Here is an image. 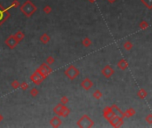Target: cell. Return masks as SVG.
I'll return each mask as SVG.
<instances>
[{"mask_svg":"<svg viewBox=\"0 0 152 128\" xmlns=\"http://www.w3.org/2000/svg\"><path fill=\"white\" fill-rule=\"evenodd\" d=\"M6 44H7L9 46L13 47V46H15V45H16L17 42H16V40H15L14 36H11V38H9L7 39V41H6Z\"/></svg>","mask_w":152,"mask_h":128,"instance_id":"cell-1","label":"cell"},{"mask_svg":"<svg viewBox=\"0 0 152 128\" xmlns=\"http://www.w3.org/2000/svg\"><path fill=\"white\" fill-rule=\"evenodd\" d=\"M7 15L8 14L2 9V8H0V23H2V22H4V21L6 20Z\"/></svg>","mask_w":152,"mask_h":128,"instance_id":"cell-2","label":"cell"},{"mask_svg":"<svg viewBox=\"0 0 152 128\" xmlns=\"http://www.w3.org/2000/svg\"><path fill=\"white\" fill-rule=\"evenodd\" d=\"M31 93H32V95H36V94H37V91H36V89H33Z\"/></svg>","mask_w":152,"mask_h":128,"instance_id":"cell-3","label":"cell"},{"mask_svg":"<svg viewBox=\"0 0 152 128\" xmlns=\"http://www.w3.org/2000/svg\"><path fill=\"white\" fill-rule=\"evenodd\" d=\"M0 120H1V117H0Z\"/></svg>","mask_w":152,"mask_h":128,"instance_id":"cell-4","label":"cell"}]
</instances>
